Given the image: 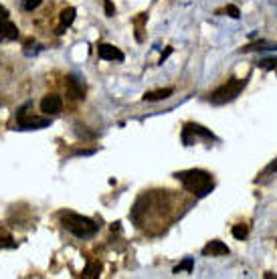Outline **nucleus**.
Returning a JSON list of instances; mask_svg holds the SVG:
<instances>
[{
	"mask_svg": "<svg viewBox=\"0 0 277 279\" xmlns=\"http://www.w3.org/2000/svg\"><path fill=\"white\" fill-rule=\"evenodd\" d=\"M193 265H195V261L188 257V259H184L180 265H176V267H174V271H172V273H174V275H178V273H182V271H193Z\"/></svg>",
	"mask_w": 277,
	"mask_h": 279,
	"instance_id": "nucleus-16",
	"label": "nucleus"
},
{
	"mask_svg": "<svg viewBox=\"0 0 277 279\" xmlns=\"http://www.w3.org/2000/svg\"><path fill=\"white\" fill-rule=\"evenodd\" d=\"M247 81H249V77H245V79H229L225 85H221L219 89H215L210 93L208 101L212 105H223V103H229L233 99H237V95L247 87Z\"/></svg>",
	"mask_w": 277,
	"mask_h": 279,
	"instance_id": "nucleus-3",
	"label": "nucleus"
},
{
	"mask_svg": "<svg viewBox=\"0 0 277 279\" xmlns=\"http://www.w3.org/2000/svg\"><path fill=\"white\" fill-rule=\"evenodd\" d=\"M190 136H200V138H206V140H215V134H212L210 130H206V127L198 125V123H193V121H188L184 123V130H182V142L184 146H188V138Z\"/></svg>",
	"mask_w": 277,
	"mask_h": 279,
	"instance_id": "nucleus-5",
	"label": "nucleus"
},
{
	"mask_svg": "<svg viewBox=\"0 0 277 279\" xmlns=\"http://www.w3.org/2000/svg\"><path fill=\"white\" fill-rule=\"evenodd\" d=\"M170 53H172V47H168V49H166V51H164V55H162V57H160V63H164V61H166V57H168V55H170Z\"/></svg>",
	"mask_w": 277,
	"mask_h": 279,
	"instance_id": "nucleus-22",
	"label": "nucleus"
},
{
	"mask_svg": "<svg viewBox=\"0 0 277 279\" xmlns=\"http://www.w3.org/2000/svg\"><path fill=\"white\" fill-rule=\"evenodd\" d=\"M223 12H225V14H229L231 18H239V16H241V10H239L235 4H227V6L223 8Z\"/></svg>",
	"mask_w": 277,
	"mask_h": 279,
	"instance_id": "nucleus-17",
	"label": "nucleus"
},
{
	"mask_svg": "<svg viewBox=\"0 0 277 279\" xmlns=\"http://www.w3.org/2000/svg\"><path fill=\"white\" fill-rule=\"evenodd\" d=\"M63 110V99L55 93H49L40 99V112L45 116H57Z\"/></svg>",
	"mask_w": 277,
	"mask_h": 279,
	"instance_id": "nucleus-6",
	"label": "nucleus"
},
{
	"mask_svg": "<svg viewBox=\"0 0 277 279\" xmlns=\"http://www.w3.org/2000/svg\"><path fill=\"white\" fill-rule=\"evenodd\" d=\"M75 8L73 6H69V8H65L61 12V27L57 29V33L61 35V33H65V29H69L71 25H73V20H75Z\"/></svg>",
	"mask_w": 277,
	"mask_h": 279,
	"instance_id": "nucleus-11",
	"label": "nucleus"
},
{
	"mask_svg": "<svg viewBox=\"0 0 277 279\" xmlns=\"http://www.w3.org/2000/svg\"><path fill=\"white\" fill-rule=\"evenodd\" d=\"M65 89H67V95L71 99H83L85 97V85L79 77L75 75H69L65 77Z\"/></svg>",
	"mask_w": 277,
	"mask_h": 279,
	"instance_id": "nucleus-7",
	"label": "nucleus"
},
{
	"mask_svg": "<svg viewBox=\"0 0 277 279\" xmlns=\"http://www.w3.org/2000/svg\"><path fill=\"white\" fill-rule=\"evenodd\" d=\"M4 18H10V14H8V10L0 4V20H4Z\"/></svg>",
	"mask_w": 277,
	"mask_h": 279,
	"instance_id": "nucleus-21",
	"label": "nucleus"
},
{
	"mask_svg": "<svg viewBox=\"0 0 277 279\" xmlns=\"http://www.w3.org/2000/svg\"><path fill=\"white\" fill-rule=\"evenodd\" d=\"M231 233H233V237H235V239L243 241V239H247L249 229H247V225H235V227L231 229Z\"/></svg>",
	"mask_w": 277,
	"mask_h": 279,
	"instance_id": "nucleus-15",
	"label": "nucleus"
},
{
	"mask_svg": "<svg viewBox=\"0 0 277 279\" xmlns=\"http://www.w3.org/2000/svg\"><path fill=\"white\" fill-rule=\"evenodd\" d=\"M40 2H42V0H25L23 8H25V10H35L37 6H40Z\"/></svg>",
	"mask_w": 277,
	"mask_h": 279,
	"instance_id": "nucleus-18",
	"label": "nucleus"
},
{
	"mask_svg": "<svg viewBox=\"0 0 277 279\" xmlns=\"http://www.w3.org/2000/svg\"><path fill=\"white\" fill-rule=\"evenodd\" d=\"M172 93H174V89H172V87L154 89V91H148V93L144 95V101H162V99H168Z\"/></svg>",
	"mask_w": 277,
	"mask_h": 279,
	"instance_id": "nucleus-12",
	"label": "nucleus"
},
{
	"mask_svg": "<svg viewBox=\"0 0 277 279\" xmlns=\"http://www.w3.org/2000/svg\"><path fill=\"white\" fill-rule=\"evenodd\" d=\"M29 107H31V103L23 105V107L18 110V114H16V125H18V130H40V127L51 125V116H47V118L33 116V114H29Z\"/></svg>",
	"mask_w": 277,
	"mask_h": 279,
	"instance_id": "nucleus-4",
	"label": "nucleus"
},
{
	"mask_svg": "<svg viewBox=\"0 0 277 279\" xmlns=\"http://www.w3.org/2000/svg\"><path fill=\"white\" fill-rule=\"evenodd\" d=\"M273 172H277V158H275V160H273V162H271V164L263 170V174H273Z\"/></svg>",
	"mask_w": 277,
	"mask_h": 279,
	"instance_id": "nucleus-20",
	"label": "nucleus"
},
{
	"mask_svg": "<svg viewBox=\"0 0 277 279\" xmlns=\"http://www.w3.org/2000/svg\"><path fill=\"white\" fill-rule=\"evenodd\" d=\"M182 184L184 188L195 195L198 199L206 197L208 192L215 188V180H212V174L206 172V170H198V168H190V170H180V172L174 174Z\"/></svg>",
	"mask_w": 277,
	"mask_h": 279,
	"instance_id": "nucleus-1",
	"label": "nucleus"
},
{
	"mask_svg": "<svg viewBox=\"0 0 277 279\" xmlns=\"http://www.w3.org/2000/svg\"><path fill=\"white\" fill-rule=\"evenodd\" d=\"M18 39V29L10 18L0 20V40H14Z\"/></svg>",
	"mask_w": 277,
	"mask_h": 279,
	"instance_id": "nucleus-10",
	"label": "nucleus"
},
{
	"mask_svg": "<svg viewBox=\"0 0 277 279\" xmlns=\"http://www.w3.org/2000/svg\"><path fill=\"white\" fill-rule=\"evenodd\" d=\"M59 219H61V225L71 235H75L77 239H89L99 231V225L95 221H91L87 217H81V214L71 212V210H61Z\"/></svg>",
	"mask_w": 277,
	"mask_h": 279,
	"instance_id": "nucleus-2",
	"label": "nucleus"
},
{
	"mask_svg": "<svg viewBox=\"0 0 277 279\" xmlns=\"http://www.w3.org/2000/svg\"><path fill=\"white\" fill-rule=\"evenodd\" d=\"M97 55H99V59H103V61H116V63H121V61L125 59V55H123L118 47L108 45V42H103V45L97 47Z\"/></svg>",
	"mask_w": 277,
	"mask_h": 279,
	"instance_id": "nucleus-8",
	"label": "nucleus"
},
{
	"mask_svg": "<svg viewBox=\"0 0 277 279\" xmlns=\"http://www.w3.org/2000/svg\"><path fill=\"white\" fill-rule=\"evenodd\" d=\"M99 271H101V263L93 261L83 269V277H99Z\"/></svg>",
	"mask_w": 277,
	"mask_h": 279,
	"instance_id": "nucleus-14",
	"label": "nucleus"
},
{
	"mask_svg": "<svg viewBox=\"0 0 277 279\" xmlns=\"http://www.w3.org/2000/svg\"><path fill=\"white\" fill-rule=\"evenodd\" d=\"M231 249L223 243V241H208L202 247V255L204 257H221V255H229Z\"/></svg>",
	"mask_w": 277,
	"mask_h": 279,
	"instance_id": "nucleus-9",
	"label": "nucleus"
},
{
	"mask_svg": "<svg viewBox=\"0 0 277 279\" xmlns=\"http://www.w3.org/2000/svg\"><path fill=\"white\" fill-rule=\"evenodd\" d=\"M0 247L2 249H12V247H16L14 245V241H12V237H10V233L0 225Z\"/></svg>",
	"mask_w": 277,
	"mask_h": 279,
	"instance_id": "nucleus-13",
	"label": "nucleus"
},
{
	"mask_svg": "<svg viewBox=\"0 0 277 279\" xmlns=\"http://www.w3.org/2000/svg\"><path fill=\"white\" fill-rule=\"evenodd\" d=\"M259 65H261V67H265V69H277V59H267V61H261Z\"/></svg>",
	"mask_w": 277,
	"mask_h": 279,
	"instance_id": "nucleus-19",
	"label": "nucleus"
}]
</instances>
